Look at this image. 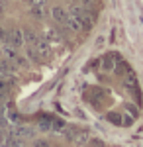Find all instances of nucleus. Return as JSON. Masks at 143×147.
Returning <instances> with one entry per match:
<instances>
[{
    "label": "nucleus",
    "instance_id": "f257e3e1",
    "mask_svg": "<svg viewBox=\"0 0 143 147\" xmlns=\"http://www.w3.org/2000/svg\"><path fill=\"white\" fill-rule=\"evenodd\" d=\"M6 45H12V47H22L26 41H24V32L22 30H10V32H6Z\"/></svg>",
    "mask_w": 143,
    "mask_h": 147
},
{
    "label": "nucleus",
    "instance_id": "f03ea898",
    "mask_svg": "<svg viewBox=\"0 0 143 147\" xmlns=\"http://www.w3.org/2000/svg\"><path fill=\"white\" fill-rule=\"evenodd\" d=\"M12 136H18V137H30V139H33L35 137V129L33 127H30V125H14L10 131Z\"/></svg>",
    "mask_w": 143,
    "mask_h": 147
},
{
    "label": "nucleus",
    "instance_id": "7ed1b4c3",
    "mask_svg": "<svg viewBox=\"0 0 143 147\" xmlns=\"http://www.w3.org/2000/svg\"><path fill=\"white\" fill-rule=\"evenodd\" d=\"M51 18L55 20L57 24H63V26H67V22H69V14H67L65 8H61V6H55V8H51Z\"/></svg>",
    "mask_w": 143,
    "mask_h": 147
},
{
    "label": "nucleus",
    "instance_id": "20e7f679",
    "mask_svg": "<svg viewBox=\"0 0 143 147\" xmlns=\"http://www.w3.org/2000/svg\"><path fill=\"white\" fill-rule=\"evenodd\" d=\"M22 137H18V136H8L6 137V147H22Z\"/></svg>",
    "mask_w": 143,
    "mask_h": 147
},
{
    "label": "nucleus",
    "instance_id": "39448f33",
    "mask_svg": "<svg viewBox=\"0 0 143 147\" xmlns=\"http://www.w3.org/2000/svg\"><path fill=\"white\" fill-rule=\"evenodd\" d=\"M12 73V65L8 59H0V75H10Z\"/></svg>",
    "mask_w": 143,
    "mask_h": 147
},
{
    "label": "nucleus",
    "instance_id": "423d86ee",
    "mask_svg": "<svg viewBox=\"0 0 143 147\" xmlns=\"http://www.w3.org/2000/svg\"><path fill=\"white\" fill-rule=\"evenodd\" d=\"M24 41H26L28 45H33V43L37 41V35L33 34L32 30H26V32H24Z\"/></svg>",
    "mask_w": 143,
    "mask_h": 147
},
{
    "label": "nucleus",
    "instance_id": "0eeeda50",
    "mask_svg": "<svg viewBox=\"0 0 143 147\" xmlns=\"http://www.w3.org/2000/svg\"><path fill=\"white\" fill-rule=\"evenodd\" d=\"M32 14H33V18L41 20L45 16V6H32Z\"/></svg>",
    "mask_w": 143,
    "mask_h": 147
},
{
    "label": "nucleus",
    "instance_id": "6e6552de",
    "mask_svg": "<svg viewBox=\"0 0 143 147\" xmlns=\"http://www.w3.org/2000/svg\"><path fill=\"white\" fill-rule=\"evenodd\" d=\"M4 53H6V57H8L10 61H14V59L18 57V53H16V47H12V45H6V47H4Z\"/></svg>",
    "mask_w": 143,
    "mask_h": 147
},
{
    "label": "nucleus",
    "instance_id": "1a4fd4ad",
    "mask_svg": "<svg viewBox=\"0 0 143 147\" xmlns=\"http://www.w3.org/2000/svg\"><path fill=\"white\" fill-rule=\"evenodd\" d=\"M8 120H10V122H12L14 125H18L20 122H22V118H20V116H18L16 112H10V114H8Z\"/></svg>",
    "mask_w": 143,
    "mask_h": 147
},
{
    "label": "nucleus",
    "instance_id": "9d476101",
    "mask_svg": "<svg viewBox=\"0 0 143 147\" xmlns=\"http://www.w3.org/2000/svg\"><path fill=\"white\" fill-rule=\"evenodd\" d=\"M33 147H49V143H47L45 139H35V143H33Z\"/></svg>",
    "mask_w": 143,
    "mask_h": 147
},
{
    "label": "nucleus",
    "instance_id": "9b49d317",
    "mask_svg": "<svg viewBox=\"0 0 143 147\" xmlns=\"http://www.w3.org/2000/svg\"><path fill=\"white\" fill-rule=\"evenodd\" d=\"M32 6H45V0H30Z\"/></svg>",
    "mask_w": 143,
    "mask_h": 147
},
{
    "label": "nucleus",
    "instance_id": "f8f14e48",
    "mask_svg": "<svg viewBox=\"0 0 143 147\" xmlns=\"http://www.w3.org/2000/svg\"><path fill=\"white\" fill-rule=\"evenodd\" d=\"M49 127H51V125H49V122H43V120L39 122V129H49Z\"/></svg>",
    "mask_w": 143,
    "mask_h": 147
},
{
    "label": "nucleus",
    "instance_id": "ddd939ff",
    "mask_svg": "<svg viewBox=\"0 0 143 147\" xmlns=\"http://www.w3.org/2000/svg\"><path fill=\"white\" fill-rule=\"evenodd\" d=\"M61 127H63V122H61V120H59V122H55V124H53V129H61Z\"/></svg>",
    "mask_w": 143,
    "mask_h": 147
},
{
    "label": "nucleus",
    "instance_id": "4468645a",
    "mask_svg": "<svg viewBox=\"0 0 143 147\" xmlns=\"http://www.w3.org/2000/svg\"><path fill=\"white\" fill-rule=\"evenodd\" d=\"M4 143H6V136L0 131V145H4Z\"/></svg>",
    "mask_w": 143,
    "mask_h": 147
},
{
    "label": "nucleus",
    "instance_id": "2eb2a0df",
    "mask_svg": "<svg viewBox=\"0 0 143 147\" xmlns=\"http://www.w3.org/2000/svg\"><path fill=\"white\" fill-rule=\"evenodd\" d=\"M2 112H4V108H2V104H0V116H2Z\"/></svg>",
    "mask_w": 143,
    "mask_h": 147
},
{
    "label": "nucleus",
    "instance_id": "dca6fc26",
    "mask_svg": "<svg viewBox=\"0 0 143 147\" xmlns=\"http://www.w3.org/2000/svg\"><path fill=\"white\" fill-rule=\"evenodd\" d=\"M0 147H6V145H0Z\"/></svg>",
    "mask_w": 143,
    "mask_h": 147
},
{
    "label": "nucleus",
    "instance_id": "f3484780",
    "mask_svg": "<svg viewBox=\"0 0 143 147\" xmlns=\"http://www.w3.org/2000/svg\"><path fill=\"white\" fill-rule=\"evenodd\" d=\"M0 51H2V47H0Z\"/></svg>",
    "mask_w": 143,
    "mask_h": 147
},
{
    "label": "nucleus",
    "instance_id": "a211bd4d",
    "mask_svg": "<svg viewBox=\"0 0 143 147\" xmlns=\"http://www.w3.org/2000/svg\"><path fill=\"white\" fill-rule=\"evenodd\" d=\"M0 10H2V6H0Z\"/></svg>",
    "mask_w": 143,
    "mask_h": 147
},
{
    "label": "nucleus",
    "instance_id": "6ab92c4d",
    "mask_svg": "<svg viewBox=\"0 0 143 147\" xmlns=\"http://www.w3.org/2000/svg\"><path fill=\"white\" fill-rule=\"evenodd\" d=\"M22 147H26V145H22Z\"/></svg>",
    "mask_w": 143,
    "mask_h": 147
}]
</instances>
